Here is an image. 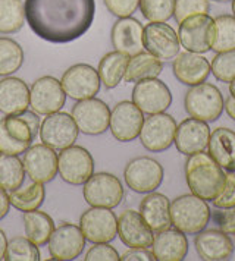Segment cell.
I'll use <instances>...</instances> for the list:
<instances>
[{"instance_id": "cell-1", "label": "cell", "mask_w": 235, "mask_h": 261, "mask_svg": "<svg viewBox=\"0 0 235 261\" xmlns=\"http://www.w3.org/2000/svg\"><path fill=\"white\" fill-rule=\"evenodd\" d=\"M94 0H25V18L37 36L65 44L84 36L94 21Z\"/></svg>"}, {"instance_id": "cell-2", "label": "cell", "mask_w": 235, "mask_h": 261, "mask_svg": "<svg viewBox=\"0 0 235 261\" xmlns=\"http://www.w3.org/2000/svg\"><path fill=\"white\" fill-rule=\"evenodd\" d=\"M185 179L191 194L209 202L222 192L226 173L209 153L200 151L188 155L185 162Z\"/></svg>"}, {"instance_id": "cell-3", "label": "cell", "mask_w": 235, "mask_h": 261, "mask_svg": "<svg viewBox=\"0 0 235 261\" xmlns=\"http://www.w3.org/2000/svg\"><path fill=\"white\" fill-rule=\"evenodd\" d=\"M212 217V210L206 200L194 194H184L171 202L172 226L185 235H196L206 229Z\"/></svg>"}, {"instance_id": "cell-4", "label": "cell", "mask_w": 235, "mask_h": 261, "mask_svg": "<svg viewBox=\"0 0 235 261\" xmlns=\"http://www.w3.org/2000/svg\"><path fill=\"white\" fill-rule=\"evenodd\" d=\"M185 112L191 118L199 119L203 122H215L221 118L225 110V100L222 91L209 83H201L193 85L185 94L184 100Z\"/></svg>"}, {"instance_id": "cell-5", "label": "cell", "mask_w": 235, "mask_h": 261, "mask_svg": "<svg viewBox=\"0 0 235 261\" xmlns=\"http://www.w3.org/2000/svg\"><path fill=\"white\" fill-rule=\"evenodd\" d=\"M215 18L209 13H197L179 22L178 38L181 47L193 53H207L215 41Z\"/></svg>"}, {"instance_id": "cell-6", "label": "cell", "mask_w": 235, "mask_h": 261, "mask_svg": "<svg viewBox=\"0 0 235 261\" xmlns=\"http://www.w3.org/2000/svg\"><path fill=\"white\" fill-rule=\"evenodd\" d=\"M163 166L147 155L132 159L124 170L125 184L138 194H149L157 190L163 182Z\"/></svg>"}, {"instance_id": "cell-7", "label": "cell", "mask_w": 235, "mask_h": 261, "mask_svg": "<svg viewBox=\"0 0 235 261\" xmlns=\"http://www.w3.org/2000/svg\"><path fill=\"white\" fill-rule=\"evenodd\" d=\"M84 198L91 207L115 208L124 198L122 182L112 173H93L84 184Z\"/></svg>"}, {"instance_id": "cell-8", "label": "cell", "mask_w": 235, "mask_h": 261, "mask_svg": "<svg viewBox=\"0 0 235 261\" xmlns=\"http://www.w3.org/2000/svg\"><path fill=\"white\" fill-rule=\"evenodd\" d=\"M58 172L66 184L84 185L94 173L93 155L80 145L63 148L58 155Z\"/></svg>"}, {"instance_id": "cell-9", "label": "cell", "mask_w": 235, "mask_h": 261, "mask_svg": "<svg viewBox=\"0 0 235 261\" xmlns=\"http://www.w3.org/2000/svg\"><path fill=\"white\" fill-rule=\"evenodd\" d=\"M176 120L168 113L149 115L144 119L140 132L143 147L153 153H162L168 150L175 140Z\"/></svg>"}, {"instance_id": "cell-10", "label": "cell", "mask_w": 235, "mask_h": 261, "mask_svg": "<svg viewBox=\"0 0 235 261\" xmlns=\"http://www.w3.org/2000/svg\"><path fill=\"white\" fill-rule=\"evenodd\" d=\"M34 137L22 113L6 115L0 120V153L3 154H22L31 147Z\"/></svg>"}, {"instance_id": "cell-11", "label": "cell", "mask_w": 235, "mask_h": 261, "mask_svg": "<svg viewBox=\"0 0 235 261\" xmlns=\"http://www.w3.org/2000/svg\"><path fill=\"white\" fill-rule=\"evenodd\" d=\"M78 126L72 115L65 112H55L52 115H47L40 126V138L43 144L55 150L68 148L78 138Z\"/></svg>"}, {"instance_id": "cell-12", "label": "cell", "mask_w": 235, "mask_h": 261, "mask_svg": "<svg viewBox=\"0 0 235 261\" xmlns=\"http://www.w3.org/2000/svg\"><path fill=\"white\" fill-rule=\"evenodd\" d=\"M132 101L143 113H163L172 105V93L159 78H149L135 83L132 88Z\"/></svg>"}, {"instance_id": "cell-13", "label": "cell", "mask_w": 235, "mask_h": 261, "mask_svg": "<svg viewBox=\"0 0 235 261\" xmlns=\"http://www.w3.org/2000/svg\"><path fill=\"white\" fill-rule=\"evenodd\" d=\"M80 227L85 239L93 244L112 242L118 237V217L112 208L91 207L81 214Z\"/></svg>"}, {"instance_id": "cell-14", "label": "cell", "mask_w": 235, "mask_h": 261, "mask_svg": "<svg viewBox=\"0 0 235 261\" xmlns=\"http://www.w3.org/2000/svg\"><path fill=\"white\" fill-rule=\"evenodd\" d=\"M72 118L78 129L85 135H100L109 129L110 110L105 101L99 98L80 100L72 107Z\"/></svg>"}, {"instance_id": "cell-15", "label": "cell", "mask_w": 235, "mask_h": 261, "mask_svg": "<svg viewBox=\"0 0 235 261\" xmlns=\"http://www.w3.org/2000/svg\"><path fill=\"white\" fill-rule=\"evenodd\" d=\"M144 48L162 62L172 60L179 53L178 33L166 22H150L143 31Z\"/></svg>"}, {"instance_id": "cell-16", "label": "cell", "mask_w": 235, "mask_h": 261, "mask_svg": "<svg viewBox=\"0 0 235 261\" xmlns=\"http://www.w3.org/2000/svg\"><path fill=\"white\" fill-rule=\"evenodd\" d=\"M66 93L53 76L38 78L30 90V106L37 115H52L65 106Z\"/></svg>"}, {"instance_id": "cell-17", "label": "cell", "mask_w": 235, "mask_h": 261, "mask_svg": "<svg viewBox=\"0 0 235 261\" xmlns=\"http://www.w3.org/2000/svg\"><path fill=\"white\" fill-rule=\"evenodd\" d=\"M60 84L66 95L80 101L85 98H91L97 94L102 81H100L99 72L96 71L93 66L85 65V63H78V65L70 66L69 69L63 73Z\"/></svg>"}, {"instance_id": "cell-18", "label": "cell", "mask_w": 235, "mask_h": 261, "mask_svg": "<svg viewBox=\"0 0 235 261\" xmlns=\"http://www.w3.org/2000/svg\"><path fill=\"white\" fill-rule=\"evenodd\" d=\"M143 123V112L134 101H121L110 112L109 128L113 138L121 143H129L140 137Z\"/></svg>"}, {"instance_id": "cell-19", "label": "cell", "mask_w": 235, "mask_h": 261, "mask_svg": "<svg viewBox=\"0 0 235 261\" xmlns=\"http://www.w3.org/2000/svg\"><path fill=\"white\" fill-rule=\"evenodd\" d=\"M85 237L81 227L74 223H63L56 227L49 239V252L52 260L69 261L80 257L85 247Z\"/></svg>"}, {"instance_id": "cell-20", "label": "cell", "mask_w": 235, "mask_h": 261, "mask_svg": "<svg viewBox=\"0 0 235 261\" xmlns=\"http://www.w3.org/2000/svg\"><path fill=\"white\" fill-rule=\"evenodd\" d=\"M22 163L33 182L47 184L58 175V154L46 144L31 145L24 153Z\"/></svg>"}, {"instance_id": "cell-21", "label": "cell", "mask_w": 235, "mask_h": 261, "mask_svg": "<svg viewBox=\"0 0 235 261\" xmlns=\"http://www.w3.org/2000/svg\"><path fill=\"white\" fill-rule=\"evenodd\" d=\"M118 237L129 248H150L154 232L140 212L125 210L118 217Z\"/></svg>"}, {"instance_id": "cell-22", "label": "cell", "mask_w": 235, "mask_h": 261, "mask_svg": "<svg viewBox=\"0 0 235 261\" xmlns=\"http://www.w3.org/2000/svg\"><path fill=\"white\" fill-rule=\"evenodd\" d=\"M210 134L207 122H203L196 118L185 119L176 126L174 144L181 154H196L207 148Z\"/></svg>"}, {"instance_id": "cell-23", "label": "cell", "mask_w": 235, "mask_h": 261, "mask_svg": "<svg viewBox=\"0 0 235 261\" xmlns=\"http://www.w3.org/2000/svg\"><path fill=\"white\" fill-rule=\"evenodd\" d=\"M194 247L199 257L204 261L228 260L234 254V242L221 229H207L196 233Z\"/></svg>"}, {"instance_id": "cell-24", "label": "cell", "mask_w": 235, "mask_h": 261, "mask_svg": "<svg viewBox=\"0 0 235 261\" xmlns=\"http://www.w3.org/2000/svg\"><path fill=\"white\" fill-rule=\"evenodd\" d=\"M172 71L179 83L193 87L207 81L212 73V66L209 60L199 53L182 51L174 58Z\"/></svg>"}, {"instance_id": "cell-25", "label": "cell", "mask_w": 235, "mask_h": 261, "mask_svg": "<svg viewBox=\"0 0 235 261\" xmlns=\"http://www.w3.org/2000/svg\"><path fill=\"white\" fill-rule=\"evenodd\" d=\"M143 31L144 27L138 19L131 16L119 18L112 27V33H110V40L115 50L128 55L129 58L141 53L144 48Z\"/></svg>"}, {"instance_id": "cell-26", "label": "cell", "mask_w": 235, "mask_h": 261, "mask_svg": "<svg viewBox=\"0 0 235 261\" xmlns=\"http://www.w3.org/2000/svg\"><path fill=\"white\" fill-rule=\"evenodd\" d=\"M152 252L157 261H182L188 254V239L178 229H165L154 235Z\"/></svg>"}, {"instance_id": "cell-27", "label": "cell", "mask_w": 235, "mask_h": 261, "mask_svg": "<svg viewBox=\"0 0 235 261\" xmlns=\"http://www.w3.org/2000/svg\"><path fill=\"white\" fill-rule=\"evenodd\" d=\"M30 106V88L22 80L6 76L0 81V112L19 115Z\"/></svg>"}, {"instance_id": "cell-28", "label": "cell", "mask_w": 235, "mask_h": 261, "mask_svg": "<svg viewBox=\"0 0 235 261\" xmlns=\"http://www.w3.org/2000/svg\"><path fill=\"white\" fill-rule=\"evenodd\" d=\"M140 214L154 233L171 227V201L160 192H149L140 202Z\"/></svg>"}, {"instance_id": "cell-29", "label": "cell", "mask_w": 235, "mask_h": 261, "mask_svg": "<svg viewBox=\"0 0 235 261\" xmlns=\"http://www.w3.org/2000/svg\"><path fill=\"white\" fill-rule=\"evenodd\" d=\"M210 157L226 172H235V132L229 128H216L207 144Z\"/></svg>"}, {"instance_id": "cell-30", "label": "cell", "mask_w": 235, "mask_h": 261, "mask_svg": "<svg viewBox=\"0 0 235 261\" xmlns=\"http://www.w3.org/2000/svg\"><path fill=\"white\" fill-rule=\"evenodd\" d=\"M163 71V62L149 51H141L131 56L124 75L125 83H138L149 78H157Z\"/></svg>"}, {"instance_id": "cell-31", "label": "cell", "mask_w": 235, "mask_h": 261, "mask_svg": "<svg viewBox=\"0 0 235 261\" xmlns=\"http://www.w3.org/2000/svg\"><path fill=\"white\" fill-rule=\"evenodd\" d=\"M129 56L125 53H121V51H110L105 55L100 63H99V76H100V81L105 85L107 90L110 88H115L119 85V83L124 80V75L127 71V66H128Z\"/></svg>"}, {"instance_id": "cell-32", "label": "cell", "mask_w": 235, "mask_h": 261, "mask_svg": "<svg viewBox=\"0 0 235 261\" xmlns=\"http://www.w3.org/2000/svg\"><path fill=\"white\" fill-rule=\"evenodd\" d=\"M24 223H25V235L37 247L46 245L53 230L56 229L53 219L44 212H40L38 208L24 213Z\"/></svg>"}, {"instance_id": "cell-33", "label": "cell", "mask_w": 235, "mask_h": 261, "mask_svg": "<svg viewBox=\"0 0 235 261\" xmlns=\"http://www.w3.org/2000/svg\"><path fill=\"white\" fill-rule=\"evenodd\" d=\"M9 201L19 212L27 213L40 208V205L44 201L46 197V190L43 184L40 182H33L27 188H18V190L9 191Z\"/></svg>"}, {"instance_id": "cell-34", "label": "cell", "mask_w": 235, "mask_h": 261, "mask_svg": "<svg viewBox=\"0 0 235 261\" xmlns=\"http://www.w3.org/2000/svg\"><path fill=\"white\" fill-rule=\"evenodd\" d=\"M25 22L22 0H0V34L18 33Z\"/></svg>"}, {"instance_id": "cell-35", "label": "cell", "mask_w": 235, "mask_h": 261, "mask_svg": "<svg viewBox=\"0 0 235 261\" xmlns=\"http://www.w3.org/2000/svg\"><path fill=\"white\" fill-rule=\"evenodd\" d=\"M25 179V167L18 155L3 154L0 157V188L13 191L21 188Z\"/></svg>"}, {"instance_id": "cell-36", "label": "cell", "mask_w": 235, "mask_h": 261, "mask_svg": "<svg viewBox=\"0 0 235 261\" xmlns=\"http://www.w3.org/2000/svg\"><path fill=\"white\" fill-rule=\"evenodd\" d=\"M24 63L22 47L12 38L0 37V76H9Z\"/></svg>"}, {"instance_id": "cell-37", "label": "cell", "mask_w": 235, "mask_h": 261, "mask_svg": "<svg viewBox=\"0 0 235 261\" xmlns=\"http://www.w3.org/2000/svg\"><path fill=\"white\" fill-rule=\"evenodd\" d=\"M215 41L212 50L215 53L228 51L235 48V16L219 15L215 18Z\"/></svg>"}, {"instance_id": "cell-38", "label": "cell", "mask_w": 235, "mask_h": 261, "mask_svg": "<svg viewBox=\"0 0 235 261\" xmlns=\"http://www.w3.org/2000/svg\"><path fill=\"white\" fill-rule=\"evenodd\" d=\"M5 260L38 261L40 260V249L27 237H15L8 242Z\"/></svg>"}, {"instance_id": "cell-39", "label": "cell", "mask_w": 235, "mask_h": 261, "mask_svg": "<svg viewBox=\"0 0 235 261\" xmlns=\"http://www.w3.org/2000/svg\"><path fill=\"white\" fill-rule=\"evenodd\" d=\"M138 8L149 22H166L174 16L175 0H140Z\"/></svg>"}, {"instance_id": "cell-40", "label": "cell", "mask_w": 235, "mask_h": 261, "mask_svg": "<svg viewBox=\"0 0 235 261\" xmlns=\"http://www.w3.org/2000/svg\"><path fill=\"white\" fill-rule=\"evenodd\" d=\"M212 73L221 83L229 84L235 80V48L216 53L210 63Z\"/></svg>"}, {"instance_id": "cell-41", "label": "cell", "mask_w": 235, "mask_h": 261, "mask_svg": "<svg viewBox=\"0 0 235 261\" xmlns=\"http://www.w3.org/2000/svg\"><path fill=\"white\" fill-rule=\"evenodd\" d=\"M210 3L209 0H175L174 18L179 24L185 18L197 13H209Z\"/></svg>"}, {"instance_id": "cell-42", "label": "cell", "mask_w": 235, "mask_h": 261, "mask_svg": "<svg viewBox=\"0 0 235 261\" xmlns=\"http://www.w3.org/2000/svg\"><path fill=\"white\" fill-rule=\"evenodd\" d=\"M121 255L109 242L94 244V247L87 251L85 261H119Z\"/></svg>"}, {"instance_id": "cell-43", "label": "cell", "mask_w": 235, "mask_h": 261, "mask_svg": "<svg viewBox=\"0 0 235 261\" xmlns=\"http://www.w3.org/2000/svg\"><path fill=\"white\" fill-rule=\"evenodd\" d=\"M213 205L216 208H229L235 205V172L226 173V182L222 192L213 200Z\"/></svg>"}, {"instance_id": "cell-44", "label": "cell", "mask_w": 235, "mask_h": 261, "mask_svg": "<svg viewBox=\"0 0 235 261\" xmlns=\"http://www.w3.org/2000/svg\"><path fill=\"white\" fill-rule=\"evenodd\" d=\"M107 11L118 18H127L137 11L140 0H103Z\"/></svg>"}, {"instance_id": "cell-45", "label": "cell", "mask_w": 235, "mask_h": 261, "mask_svg": "<svg viewBox=\"0 0 235 261\" xmlns=\"http://www.w3.org/2000/svg\"><path fill=\"white\" fill-rule=\"evenodd\" d=\"M212 219L225 233L235 235V205L229 208H216V212L212 214Z\"/></svg>"}, {"instance_id": "cell-46", "label": "cell", "mask_w": 235, "mask_h": 261, "mask_svg": "<svg viewBox=\"0 0 235 261\" xmlns=\"http://www.w3.org/2000/svg\"><path fill=\"white\" fill-rule=\"evenodd\" d=\"M122 261H154V255L149 248H129L121 255Z\"/></svg>"}, {"instance_id": "cell-47", "label": "cell", "mask_w": 235, "mask_h": 261, "mask_svg": "<svg viewBox=\"0 0 235 261\" xmlns=\"http://www.w3.org/2000/svg\"><path fill=\"white\" fill-rule=\"evenodd\" d=\"M9 207H11L9 195H8V192L3 190V188H0V220L8 214Z\"/></svg>"}, {"instance_id": "cell-48", "label": "cell", "mask_w": 235, "mask_h": 261, "mask_svg": "<svg viewBox=\"0 0 235 261\" xmlns=\"http://www.w3.org/2000/svg\"><path fill=\"white\" fill-rule=\"evenodd\" d=\"M225 112L228 113L229 118L235 120V98L231 95L225 100Z\"/></svg>"}, {"instance_id": "cell-49", "label": "cell", "mask_w": 235, "mask_h": 261, "mask_svg": "<svg viewBox=\"0 0 235 261\" xmlns=\"http://www.w3.org/2000/svg\"><path fill=\"white\" fill-rule=\"evenodd\" d=\"M6 248H8V239H6L5 232L0 229V260H5Z\"/></svg>"}, {"instance_id": "cell-50", "label": "cell", "mask_w": 235, "mask_h": 261, "mask_svg": "<svg viewBox=\"0 0 235 261\" xmlns=\"http://www.w3.org/2000/svg\"><path fill=\"white\" fill-rule=\"evenodd\" d=\"M229 95H231V97H234V98H235V80H234V81H231V83H229Z\"/></svg>"}, {"instance_id": "cell-51", "label": "cell", "mask_w": 235, "mask_h": 261, "mask_svg": "<svg viewBox=\"0 0 235 261\" xmlns=\"http://www.w3.org/2000/svg\"><path fill=\"white\" fill-rule=\"evenodd\" d=\"M232 12H234V16H235V0H232Z\"/></svg>"}, {"instance_id": "cell-52", "label": "cell", "mask_w": 235, "mask_h": 261, "mask_svg": "<svg viewBox=\"0 0 235 261\" xmlns=\"http://www.w3.org/2000/svg\"><path fill=\"white\" fill-rule=\"evenodd\" d=\"M223 2H231V0H223Z\"/></svg>"}, {"instance_id": "cell-53", "label": "cell", "mask_w": 235, "mask_h": 261, "mask_svg": "<svg viewBox=\"0 0 235 261\" xmlns=\"http://www.w3.org/2000/svg\"><path fill=\"white\" fill-rule=\"evenodd\" d=\"M216 2H223V0H216Z\"/></svg>"}, {"instance_id": "cell-54", "label": "cell", "mask_w": 235, "mask_h": 261, "mask_svg": "<svg viewBox=\"0 0 235 261\" xmlns=\"http://www.w3.org/2000/svg\"><path fill=\"white\" fill-rule=\"evenodd\" d=\"M234 237H235V235H234Z\"/></svg>"}]
</instances>
